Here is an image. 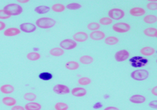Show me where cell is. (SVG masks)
Wrapping results in <instances>:
<instances>
[{
	"mask_svg": "<svg viewBox=\"0 0 157 110\" xmlns=\"http://www.w3.org/2000/svg\"><path fill=\"white\" fill-rule=\"evenodd\" d=\"M56 24V21L50 17H41L35 22L36 26L42 29H48L54 27Z\"/></svg>",
	"mask_w": 157,
	"mask_h": 110,
	"instance_id": "1",
	"label": "cell"
},
{
	"mask_svg": "<svg viewBox=\"0 0 157 110\" xmlns=\"http://www.w3.org/2000/svg\"><path fill=\"white\" fill-rule=\"evenodd\" d=\"M5 10L8 11L11 16H18L21 15L23 12L22 6L17 3H10L5 6Z\"/></svg>",
	"mask_w": 157,
	"mask_h": 110,
	"instance_id": "2",
	"label": "cell"
},
{
	"mask_svg": "<svg viewBox=\"0 0 157 110\" xmlns=\"http://www.w3.org/2000/svg\"><path fill=\"white\" fill-rule=\"evenodd\" d=\"M149 72L145 69H138L131 73V77L137 81H142L147 79L149 77Z\"/></svg>",
	"mask_w": 157,
	"mask_h": 110,
	"instance_id": "3",
	"label": "cell"
},
{
	"mask_svg": "<svg viewBox=\"0 0 157 110\" xmlns=\"http://www.w3.org/2000/svg\"><path fill=\"white\" fill-rule=\"evenodd\" d=\"M108 15L113 20H120L124 18L125 13L120 8H112L108 11Z\"/></svg>",
	"mask_w": 157,
	"mask_h": 110,
	"instance_id": "4",
	"label": "cell"
},
{
	"mask_svg": "<svg viewBox=\"0 0 157 110\" xmlns=\"http://www.w3.org/2000/svg\"><path fill=\"white\" fill-rule=\"evenodd\" d=\"M112 29L114 32L117 33H123L129 31L131 29V26L129 25V24L127 23L118 22L114 24L112 26Z\"/></svg>",
	"mask_w": 157,
	"mask_h": 110,
	"instance_id": "5",
	"label": "cell"
},
{
	"mask_svg": "<svg viewBox=\"0 0 157 110\" xmlns=\"http://www.w3.org/2000/svg\"><path fill=\"white\" fill-rule=\"evenodd\" d=\"M59 45H60V47L63 50H70L75 49L77 47V44L74 40L67 38V39L62 40L60 42Z\"/></svg>",
	"mask_w": 157,
	"mask_h": 110,
	"instance_id": "6",
	"label": "cell"
},
{
	"mask_svg": "<svg viewBox=\"0 0 157 110\" xmlns=\"http://www.w3.org/2000/svg\"><path fill=\"white\" fill-rule=\"evenodd\" d=\"M20 31H22L25 33H32L34 32L36 30V26L35 24L30 22L23 23L20 25Z\"/></svg>",
	"mask_w": 157,
	"mask_h": 110,
	"instance_id": "7",
	"label": "cell"
},
{
	"mask_svg": "<svg viewBox=\"0 0 157 110\" xmlns=\"http://www.w3.org/2000/svg\"><path fill=\"white\" fill-rule=\"evenodd\" d=\"M129 57V53L128 50L125 49L120 50L116 52L114 55V58L115 60L117 62H121L126 61Z\"/></svg>",
	"mask_w": 157,
	"mask_h": 110,
	"instance_id": "8",
	"label": "cell"
},
{
	"mask_svg": "<svg viewBox=\"0 0 157 110\" xmlns=\"http://www.w3.org/2000/svg\"><path fill=\"white\" fill-rule=\"evenodd\" d=\"M130 62L132 65L134 67H141L145 66V64L148 62L147 59L143 58L142 57H134L130 59Z\"/></svg>",
	"mask_w": 157,
	"mask_h": 110,
	"instance_id": "9",
	"label": "cell"
},
{
	"mask_svg": "<svg viewBox=\"0 0 157 110\" xmlns=\"http://www.w3.org/2000/svg\"><path fill=\"white\" fill-rule=\"evenodd\" d=\"M53 91L57 94H66L71 92V90L68 86L61 84L56 85L53 88Z\"/></svg>",
	"mask_w": 157,
	"mask_h": 110,
	"instance_id": "10",
	"label": "cell"
},
{
	"mask_svg": "<svg viewBox=\"0 0 157 110\" xmlns=\"http://www.w3.org/2000/svg\"><path fill=\"white\" fill-rule=\"evenodd\" d=\"M88 38L89 35L85 32H78L73 35V40L76 42H84Z\"/></svg>",
	"mask_w": 157,
	"mask_h": 110,
	"instance_id": "11",
	"label": "cell"
},
{
	"mask_svg": "<svg viewBox=\"0 0 157 110\" xmlns=\"http://www.w3.org/2000/svg\"><path fill=\"white\" fill-rule=\"evenodd\" d=\"M71 93L72 96L77 98H81L86 96L87 94V91L85 88L81 87H76L71 90Z\"/></svg>",
	"mask_w": 157,
	"mask_h": 110,
	"instance_id": "12",
	"label": "cell"
},
{
	"mask_svg": "<svg viewBox=\"0 0 157 110\" xmlns=\"http://www.w3.org/2000/svg\"><path fill=\"white\" fill-rule=\"evenodd\" d=\"M89 37L95 41L101 40L106 37V34L104 32L101 30H96L92 32L89 34Z\"/></svg>",
	"mask_w": 157,
	"mask_h": 110,
	"instance_id": "13",
	"label": "cell"
},
{
	"mask_svg": "<svg viewBox=\"0 0 157 110\" xmlns=\"http://www.w3.org/2000/svg\"><path fill=\"white\" fill-rule=\"evenodd\" d=\"M21 31L17 27H10L5 29L3 32V34L6 37H15L19 35Z\"/></svg>",
	"mask_w": 157,
	"mask_h": 110,
	"instance_id": "14",
	"label": "cell"
},
{
	"mask_svg": "<svg viewBox=\"0 0 157 110\" xmlns=\"http://www.w3.org/2000/svg\"><path fill=\"white\" fill-rule=\"evenodd\" d=\"M129 101L134 104H142L146 101V98L143 95L135 94L129 98Z\"/></svg>",
	"mask_w": 157,
	"mask_h": 110,
	"instance_id": "15",
	"label": "cell"
},
{
	"mask_svg": "<svg viewBox=\"0 0 157 110\" xmlns=\"http://www.w3.org/2000/svg\"><path fill=\"white\" fill-rule=\"evenodd\" d=\"M131 15L133 17H141L146 13L145 10L140 7H134L129 10Z\"/></svg>",
	"mask_w": 157,
	"mask_h": 110,
	"instance_id": "16",
	"label": "cell"
},
{
	"mask_svg": "<svg viewBox=\"0 0 157 110\" xmlns=\"http://www.w3.org/2000/svg\"><path fill=\"white\" fill-rule=\"evenodd\" d=\"M25 110H41L42 105L36 102H29L25 106Z\"/></svg>",
	"mask_w": 157,
	"mask_h": 110,
	"instance_id": "17",
	"label": "cell"
},
{
	"mask_svg": "<svg viewBox=\"0 0 157 110\" xmlns=\"http://www.w3.org/2000/svg\"><path fill=\"white\" fill-rule=\"evenodd\" d=\"M14 91H15L14 86L9 84H3L0 87V91H1L3 94H10L13 92Z\"/></svg>",
	"mask_w": 157,
	"mask_h": 110,
	"instance_id": "18",
	"label": "cell"
},
{
	"mask_svg": "<svg viewBox=\"0 0 157 110\" xmlns=\"http://www.w3.org/2000/svg\"><path fill=\"white\" fill-rule=\"evenodd\" d=\"M140 53L143 56H151L155 53V49L151 47L146 46L143 47L140 50Z\"/></svg>",
	"mask_w": 157,
	"mask_h": 110,
	"instance_id": "19",
	"label": "cell"
},
{
	"mask_svg": "<svg viewBox=\"0 0 157 110\" xmlns=\"http://www.w3.org/2000/svg\"><path fill=\"white\" fill-rule=\"evenodd\" d=\"M2 103L7 106H13L16 105L17 101V100L10 96H5L2 99Z\"/></svg>",
	"mask_w": 157,
	"mask_h": 110,
	"instance_id": "20",
	"label": "cell"
},
{
	"mask_svg": "<svg viewBox=\"0 0 157 110\" xmlns=\"http://www.w3.org/2000/svg\"><path fill=\"white\" fill-rule=\"evenodd\" d=\"M50 54L54 57H60L64 54V50L60 47H55L49 51Z\"/></svg>",
	"mask_w": 157,
	"mask_h": 110,
	"instance_id": "21",
	"label": "cell"
},
{
	"mask_svg": "<svg viewBox=\"0 0 157 110\" xmlns=\"http://www.w3.org/2000/svg\"><path fill=\"white\" fill-rule=\"evenodd\" d=\"M79 66H80L79 64H78L77 62L74 61H69L65 65V68L67 69L68 70H70V71H75L77 69L79 68Z\"/></svg>",
	"mask_w": 157,
	"mask_h": 110,
	"instance_id": "22",
	"label": "cell"
},
{
	"mask_svg": "<svg viewBox=\"0 0 157 110\" xmlns=\"http://www.w3.org/2000/svg\"><path fill=\"white\" fill-rule=\"evenodd\" d=\"M143 33L146 36L149 37H157V30L156 28L148 27L143 30Z\"/></svg>",
	"mask_w": 157,
	"mask_h": 110,
	"instance_id": "23",
	"label": "cell"
},
{
	"mask_svg": "<svg viewBox=\"0 0 157 110\" xmlns=\"http://www.w3.org/2000/svg\"><path fill=\"white\" fill-rule=\"evenodd\" d=\"M119 41H120V40L117 37H114V36H109V37L105 38V40H104V42H105V44L108 45H114L118 43Z\"/></svg>",
	"mask_w": 157,
	"mask_h": 110,
	"instance_id": "24",
	"label": "cell"
},
{
	"mask_svg": "<svg viewBox=\"0 0 157 110\" xmlns=\"http://www.w3.org/2000/svg\"><path fill=\"white\" fill-rule=\"evenodd\" d=\"M79 62L84 65H89L92 64L94 62V59L93 57L90 56H87V55H85L80 57Z\"/></svg>",
	"mask_w": 157,
	"mask_h": 110,
	"instance_id": "25",
	"label": "cell"
},
{
	"mask_svg": "<svg viewBox=\"0 0 157 110\" xmlns=\"http://www.w3.org/2000/svg\"><path fill=\"white\" fill-rule=\"evenodd\" d=\"M50 10V8L45 5L38 6L35 8V11L38 14H40V15L47 13L48 12H49Z\"/></svg>",
	"mask_w": 157,
	"mask_h": 110,
	"instance_id": "26",
	"label": "cell"
},
{
	"mask_svg": "<svg viewBox=\"0 0 157 110\" xmlns=\"http://www.w3.org/2000/svg\"><path fill=\"white\" fill-rule=\"evenodd\" d=\"M40 54L36 52H29L27 55V58L30 61H36L40 59Z\"/></svg>",
	"mask_w": 157,
	"mask_h": 110,
	"instance_id": "27",
	"label": "cell"
},
{
	"mask_svg": "<svg viewBox=\"0 0 157 110\" xmlns=\"http://www.w3.org/2000/svg\"><path fill=\"white\" fill-rule=\"evenodd\" d=\"M143 21L147 24H153L156 22L157 17L154 15H147L143 18Z\"/></svg>",
	"mask_w": 157,
	"mask_h": 110,
	"instance_id": "28",
	"label": "cell"
},
{
	"mask_svg": "<svg viewBox=\"0 0 157 110\" xmlns=\"http://www.w3.org/2000/svg\"><path fill=\"white\" fill-rule=\"evenodd\" d=\"M51 10L56 13H62L65 10V6L61 3H56L51 7Z\"/></svg>",
	"mask_w": 157,
	"mask_h": 110,
	"instance_id": "29",
	"label": "cell"
},
{
	"mask_svg": "<svg viewBox=\"0 0 157 110\" xmlns=\"http://www.w3.org/2000/svg\"><path fill=\"white\" fill-rule=\"evenodd\" d=\"M37 98L36 95L33 93V92H26L24 95H23V98L24 100H25L26 101H28L30 102H33Z\"/></svg>",
	"mask_w": 157,
	"mask_h": 110,
	"instance_id": "30",
	"label": "cell"
},
{
	"mask_svg": "<svg viewBox=\"0 0 157 110\" xmlns=\"http://www.w3.org/2000/svg\"><path fill=\"white\" fill-rule=\"evenodd\" d=\"M100 26H101V25L97 22H91L87 25V27L89 30L94 32V31L98 30L100 29Z\"/></svg>",
	"mask_w": 157,
	"mask_h": 110,
	"instance_id": "31",
	"label": "cell"
},
{
	"mask_svg": "<svg viewBox=\"0 0 157 110\" xmlns=\"http://www.w3.org/2000/svg\"><path fill=\"white\" fill-rule=\"evenodd\" d=\"M38 77L42 81H50L53 77V76L50 73L44 72L38 75Z\"/></svg>",
	"mask_w": 157,
	"mask_h": 110,
	"instance_id": "32",
	"label": "cell"
},
{
	"mask_svg": "<svg viewBox=\"0 0 157 110\" xmlns=\"http://www.w3.org/2000/svg\"><path fill=\"white\" fill-rule=\"evenodd\" d=\"M56 110H67L69 109V105L63 102H58L55 105Z\"/></svg>",
	"mask_w": 157,
	"mask_h": 110,
	"instance_id": "33",
	"label": "cell"
},
{
	"mask_svg": "<svg viewBox=\"0 0 157 110\" xmlns=\"http://www.w3.org/2000/svg\"><path fill=\"white\" fill-rule=\"evenodd\" d=\"M91 79L87 77H82L78 80V83L81 86H87L90 84Z\"/></svg>",
	"mask_w": 157,
	"mask_h": 110,
	"instance_id": "34",
	"label": "cell"
},
{
	"mask_svg": "<svg viewBox=\"0 0 157 110\" xmlns=\"http://www.w3.org/2000/svg\"><path fill=\"white\" fill-rule=\"evenodd\" d=\"M147 8L151 11H156L157 10V0H150Z\"/></svg>",
	"mask_w": 157,
	"mask_h": 110,
	"instance_id": "35",
	"label": "cell"
},
{
	"mask_svg": "<svg viewBox=\"0 0 157 110\" xmlns=\"http://www.w3.org/2000/svg\"><path fill=\"white\" fill-rule=\"evenodd\" d=\"M82 8V5L78 3H71L68 4L65 8H67L69 10H77Z\"/></svg>",
	"mask_w": 157,
	"mask_h": 110,
	"instance_id": "36",
	"label": "cell"
},
{
	"mask_svg": "<svg viewBox=\"0 0 157 110\" xmlns=\"http://www.w3.org/2000/svg\"><path fill=\"white\" fill-rule=\"evenodd\" d=\"M113 20L109 17H103L99 20V23L101 25L107 26L113 23Z\"/></svg>",
	"mask_w": 157,
	"mask_h": 110,
	"instance_id": "37",
	"label": "cell"
},
{
	"mask_svg": "<svg viewBox=\"0 0 157 110\" xmlns=\"http://www.w3.org/2000/svg\"><path fill=\"white\" fill-rule=\"evenodd\" d=\"M10 13L4 9L0 10V20H6L11 17Z\"/></svg>",
	"mask_w": 157,
	"mask_h": 110,
	"instance_id": "38",
	"label": "cell"
},
{
	"mask_svg": "<svg viewBox=\"0 0 157 110\" xmlns=\"http://www.w3.org/2000/svg\"><path fill=\"white\" fill-rule=\"evenodd\" d=\"M149 106L153 109H156L157 108V101L156 100H153L149 103Z\"/></svg>",
	"mask_w": 157,
	"mask_h": 110,
	"instance_id": "39",
	"label": "cell"
},
{
	"mask_svg": "<svg viewBox=\"0 0 157 110\" xmlns=\"http://www.w3.org/2000/svg\"><path fill=\"white\" fill-rule=\"evenodd\" d=\"M11 110H25V108L20 105H15L12 106Z\"/></svg>",
	"mask_w": 157,
	"mask_h": 110,
	"instance_id": "40",
	"label": "cell"
},
{
	"mask_svg": "<svg viewBox=\"0 0 157 110\" xmlns=\"http://www.w3.org/2000/svg\"><path fill=\"white\" fill-rule=\"evenodd\" d=\"M6 25L4 22L0 21V31L5 30L6 29Z\"/></svg>",
	"mask_w": 157,
	"mask_h": 110,
	"instance_id": "41",
	"label": "cell"
},
{
	"mask_svg": "<svg viewBox=\"0 0 157 110\" xmlns=\"http://www.w3.org/2000/svg\"><path fill=\"white\" fill-rule=\"evenodd\" d=\"M102 104L100 102L96 103L93 106V108H94V109H99V108H102Z\"/></svg>",
	"mask_w": 157,
	"mask_h": 110,
	"instance_id": "42",
	"label": "cell"
},
{
	"mask_svg": "<svg viewBox=\"0 0 157 110\" xmlns=\"http://www.w3.org/2000/svg\"><path fill=\"white\" fill-rule=\"evenodd\" d=\"M104 110H120L119 108H117L114 106H108L104 109Z\"/></svg>",
	"mask_w": 157,
	"mask_h": 110,
	"instance_id": "43",
	"label": "cell"
},
{
	"mask_svg": "<svg viewBox=\"0 0 157 110\" xmlns=\"http://www.w3.org/2000/svg\"><path fill=\"white\" fill-rule=\"evenodd\" d=\"M151 94L155 96H157V86H155L151 89Z\"/></svg>",
	"mask_w": 157,
	"mask_h": 110,
	"instance_id": "44",
	"label": "cell"
},
{
	"mask_svg": "<svg viewBox=\"0 0 157 110\" xmlns=\"http://www.w3.org/2000/svg\"><path fill=\"white\" fill-rule=\"evenodd\" d=\"M30 1L29 0H18L17 2L21 3V4H25V3H29Z\"/></svg>",
	"mask_w": 157,
	"mask_h": 110,
	"instance_id": "45",
	"label": "cell"
}]
</instances>
